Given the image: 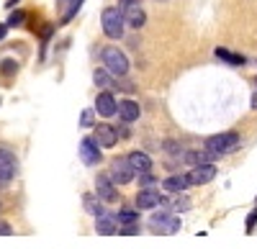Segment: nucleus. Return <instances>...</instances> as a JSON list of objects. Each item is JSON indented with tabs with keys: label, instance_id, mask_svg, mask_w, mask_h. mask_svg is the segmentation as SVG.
Here are the masks:
<instances>
[{
	"label": "nucleus",
	"instance_id": "obj_1",
	"mask_svg": "<svg viewBox=\"0 0 257 249\" xmlns=\"http://www.w3.org/2000/svg\"><path fill=\"white\" fill-rule=\"evenodd\" d=\"M242 144V136L237 134V131H221V134H213V136H208L206 139V144H203V149L213 157V159H219V157H224V154H229V152H234Z\"/></svg>",
	"mask_w": 257,
	"mask_h": 249
},
{
	"label": "nucleus",
	"instance_id": "obj_2",
	"mask_svg": "<svg viewBox=\"0 0 257 249\" xmlns=\"http://www.w3.org/2000/svg\"><path fill=\"white\" fill-rule=\"evenodd\" d=\"M100 59H103V67L108 70L113 77H126V72H128V57L118 47H103L100 49Z\"/></svg>",
	"mask_w": 257,
	"mask_h": 249
},
{
	"label": "nucleus",
	"instance_id": "obj_3",
	"mask_svg": "<svg viewBox=\"0 0 257 249\" xmlns=\"http://www.w3.org/2000/svg\"><path fill=\"white\" fill-rule=\"evenodd\" d=\"M180 229H183V221L173 211H160L149 218V231L155 234H178Z\"/></svg>",
	"mask_w": 257,
	"mask_h": 249
},
{
	"label": "nucleus",
	"instance_id": "obj_4",
	"mask_svg": "<svg viewBox=\"0 0 257 249\" xmlns=\"http://www.w3.org/2000/svg\"><path fill=\"white\" fill-rule=\"evenodd\" d=\"M100 26H103V34L108 36V39H121L126 21H123V16H121L118 8H105L103 16H100Z\"/></svg>",
	"mask_w": 257,
	"mask_h": 249
},
{
	"label": "nucleus",
	"instance_id": "obj_5",
	"mask_svg": "<svg viewBox=\"0 0 257 249\" xmlns=\"http://www.w3.org/2000/svg\"><path fill=\"white\" fill-rule=\"evenodd\" d=\"M118 11L126 21V26H132V29H142L147 24V13L144 8L139 6V0H118Z\"/></svg>",
	"mask_w": 257,
	"mask_h": 249
},
{
	"label": "nucleus",
	"instance_id": "obj_6",
	"mask_svg": "<svg viewBox=\"0 0 257 249\" xmlns=\"http://www.w3.org/2000/svg\"><path fill=\"white\" fill-rule=\"evenodd\" d=\"M108 175H111V180H113L116 185H128V182H132V180L137 177L134 167L128 164V159H126V157H116V159L111 162Z\"/></svg>",
	"mask_w": 257,
	"mask_h": 249
},
{
	"label": "nucleus",
	"instance_id": "obj_7",
	"mask_svg": "<svg viewBox=\"0 0 257 249\" xmlns=\"http://www.w3.org/2000/svg\"><path fill=\"white\" fill-rule=\"evenodd\" d=\"M103 147L93 139V136H85L82 141H80V159L88 164V167H95V164H100L103 162V152H100Z\"/></svg>",
	"mask_w": 257,
	"mask_h": 249
},
{
	"label": "nucleus",
	"instance_id": "obj_8",
	"mask_svg": "<svg viewBox=\"0 0 257 249\" xmlns=\"http://www.w3.org/2000/svg\"><path fill=\"white\" fill-rule=\"evenodd\" d=\"M165 195L157 190V188H142L139 193H137V208L139 211H152V208H160V205H165Z\"/></svg>",
	"mask_w": 257,
	"mask_h": 249
},
{
	"label": "nucleus",
	"instance_id": "obj_9",
	"mask_svg": "<svg viewBox=\"0 0 257 249\" xmlns=\"http://www.w3.org/2000/svg\"><path fill=\"white\" fill-rule=\"evenodd\" d=\"M18 175V159L11 149L0 147V185H8Z\"/></svg>",
	"mask_w": 257,
	"mask_h": 249
},
{
	"label": "nucleus",
	"instance_id": "obj_10",
	"mask_svg": "<svg viewBox=\"0 0 257 249\" xmlns=\"http://www.w3.org/2000/svg\"><path fill=\"white\" fill-rule=\"evenodd\" d=\"M93 139L100 144L103 149H113L116 144L121 141V134H118V129L108 126V123H98V126L93 129Z\"/></svg>",
	"mask_w": 257,
	"mask_h": 249
},
{
	"label": "nucleus",
	"instance_id": "obj_11",
	"mask_svg": "<svg viewBox=\"0 0 257 249\" xmlns=\"http://www.w3.org/2000/svg\"><path fill=\"white\" fill-rule=\"evenodd\" d=\"M95 195L103 203H116L118 200V188H116V182L111 180V175H98L95 177Z\"/></svg>",
	"mask_w": 257,
	"mask_h": 249
},
{
	"label": "nucleus",
	"instance_id": "obj_12",
	"mask_svg": "<svg viewBox=\"0 0 257 249\" xmlns=\"http://www.w3.org/2000/svg\"><path fill=\"white\" fill-rule=\"evenodd\" d=\"M95 113L103 116V118H111V116L118 113V100L113 98V93H108V90L98 93V98H95Z\"/></svg>",
	"mask_w": 257,
	"mask_h": 249
},
{
	"label": "nucleus",
	"instance_id": "obj_13",
	"mask_svg": "<svg viewBox=\"0 0 257 249\" xmlns=\"http://www.w3.org/2000/svg\"><path fill=\"white\" fill-rule=\"evenodd\" d=\"M216 175H219V170H216V164H213V162H208V164H196V167L188 172L190 185H208Z\"/></svg>",
	"mask_w": 257,
	"mask_h": 249
},
{
	"label": "nucleus",
	"instance_id": "obj_14",
	"mask_svg": "<svg viewBox=\"0 0 257 249\" xmlns=\"http://www.w3.org/2000/svg\"><path fill=\"white\" fill-rule=\"evenodd\" d=\"M190 188V177H188V172L183 175H170V177H165L162 180V190L165 193H170V195H180V193H185Z\"/></svg>",
	"mask_w": 257,
	"mask_h": 249
},
{
	"label": "nucleus",
	"instance_id": "obj_15",
	"mask_svg": "<svg viewBox=\"0 0 257 249\" xmlns=\"http://www.w3.org/2000/svg\"><path fill=\"white\" fill-rule=\"evenodd\" d=\"M118 221H116V213H108L105 211L103 216H98L95 218V231L98 234H103V236H113V234H118Z\"/></svg>",
	"mask_w": 257,
	"mask_h": 249
},
{
	"label": "nucleus",
	"instance_id": "obj_16",
	"mask_svg": "<svg viewBox=\"0 0 257 249\" xmlns=\"http://www.w3.org/2000/svg\"><path fill=\"white\" fill-rule=\"evenodd\" d=\"M139 116H142V108L137 100H128V98L118 100V118L123 123H134V121H139Z\"/></svg>",
	"mask_w": 257,
	"mask_h": 249
},
{
	"label": "nucleus",
	"instance_id": "obj_17",
	"mask_svg": "<svg viewBox=\"0 0 257 249\" xmlns=\"http://www.w3.org/2000/svg\"><path fill=\"white\" fill-rule=\"evenodd\" d=\"M126 159H128V164L134 167V172H137V175L152 172V157H149L147 152H139V149H134V152L128 154Z\"/></svg>",
	"mask_w": 257,
	"mask_h": 249
},
{
	"label": "nucleus",
	"instance_id": "obj_18",
	"mask_svg": "<svg viewBox=\"0 0 257 249\" xmlns=\"http://www.w3.org/2000/svg\"><path fill=\"white\" fill-rule=\"evenodd\" d=\"M82 3H85V0H57V6L62 8V21H59V24L62 26L70 24V21L77 16V11L82 8Z\"/></svg>",
	"mask_w": 257,
	"mask_h": 249
},
{
	"label": "nucleus",
	"instance_id": "obj_19",
	"mask_svg": "<svg viewBox=\"0 0 257 249\" xmlns=\"http://www.w3.org/2000/svg\"><path fill=\"white\" fill-rule=\"evenodd\" d=\"M82 205H85V211H88L90 216H95V218L105 213V208H103V200H100L95 193H85V195H82Z\"/></svg>",
	"mask_w": 257,
	"mask_h": 249
},
{
	"label": "nucleus",
	"instance_id": "obj_20",
	"mask_svg": "<svg viewBox=\"0 0 257 249\" xmlns=\"http://www.w3.org/2000/svg\"><path fill=\"white\" fill-rule=\"evenodd\" d=\"M213 54H216L221 62H226V65H234V67H239V65H247V57L244 54H237V52H229V49H224V47H219L216 52H213Z\"/></svg>",
	"mask_w": 257,
	"mask_h": 249
},
{
	"label": "nucleus",
	"instance_id": "obj_21",
	"mask_svg": "<svg viewBox=\"0 0 257 249\" xmlns=\"http://www.w3.org/2000/svg\"><path fill=\"white\" fill-rule=\"evenodd\" d=\"M93 82H95L98 88L108 90V88H113V85H116V77H113L108 70L103 67V70H95V72H93Z\"/></svg>",
	"mask_w": 257,
	"mask_h": 249
},
{
	"label": "nucleus",
	"instance_id": "obj_22",
	"mask_svg": "<svg viewBox=\"0 0 257 249\" xmlns=\"http://www.w3.org/2000/svg\"><path fill=\"white\" fill-rule=\"evenodd\" d=\"M165 205H167V211H173V213H183V211L190 208V198H188L185 193H180V195H175L173 200H165Z\"/></svg>",
	"mask_w": 257,
	"mask_h": 249
},
{
	"label": "nucleus",
	"instance_id": "obj_23",
	"mask_svg": "<svg viewBox=\"0 0 257 249\" xmlns=\"http://www.w3.org/2000/svg\"><path fill=\"white\" fill-rule=\"evenodd\" d=\"M116 221H118V226H132V223H139V213L132 208H121L116 213Z\"/></svg>",
	"mask_w": 257,
	"mask_h": 249
},
{
	"label": "nucleus",
	"instance_id": "obj_24",
	"mask_svg": "<svg viewBox=\"0 0 257 249\" xmlns=\"http://www.w3.org/2000/svg\"><path fill=\"white\" fill-rule=\"evenodd\" d=\"M0 75L3 77H16L18 75V62L16 59H3L0 62Z\"/></svg>",
	"mask_w": 257,
	"mask_h": 249
},
{
	"label": "nucleus",
	"instance_id": "obj_25",
	"mask_svg": "<svg viewBox=\"0 0 257 249\" xmlns=\"http://www.w3.org/2000/svg\"><path fill=\"white\" fill-rule=\"evenodd\" d=\"M93 116H95V108H85L82 116H80V126H82V129L93 126Z\"/></svg>",
	"mask_w": 257,
	"mask_h": 249
},
{
	"label": "nucleus",
	"instance_id": "obj_26",
	"mask_svg": "<svg viewBox=\"0 0 257 249\" xmlns=\"http://www.w3.org/2000/svg\"><path fill=\"white\" fill-rule=\"evenodd\" d=\"M24 21H26V13L24 11H16L8 16V26H24Z\"/></svg>",
	"mask_w": 257,
	"mask_h": 249
},
{
	"label": "nucleus",
	"instance_id": "obj_27",
	"mask_svg": "<svg viewBox=\"0 0 257 249\" xmlns=\"http://www.w3.org/2000/svg\"><path fill=\"white\" fill-rule=\"evenodd\" d=\"M254 226H257V205L249 211V216H247V223H244V231L247 234H252L254 231Z\"/></svg>",
	"mask_w": 257,
	"mask_h": 249
},
{
	"label": "nucleus",
	"instance_id": "obj_28",
	"mask_svg": "<svg viewBox=\"0 0 257 249\" xmlns=\"http://www.w3.org/2000/svg\"><path fill=\"white\" fill-rule=\"evenodd\" d=\"M155 182H157V177H155L152 172L139 175V185H142V188H155Z\"/></svg>",
	"mask_w": 257,
	"mask_h": 249
},
{
	"label": "nucleus",
	"instance_id": "obj_29",
	"mask_svg": "<svg viewBox=\"0 0 257 249\" xmlns=\"http://www.w3.org/2000/svg\"><path fill=\"white\" fill-rule=\"evenodd\" d=\"M142 231V226L139 223H132V226H121L118 229V234H123V236H134V234H139Z\"/></svg>",
	"mask_w": 257,
	"mask_h": 249
},
{
	"label": "nucleus",
	"instance_id": "obj_30",
	"mask_svg": "<svg viewBox=\"0 0 257 249\" xmlns=\"http://www.w3.org/2000/svg\"><path fill=\"white\" fill-rule=\"evenodd\" d=\"M13 234V226L6 223V221H0V236H11Z\"/></svg>",
	"mask_w": 257,
	"mask_h": 249
},
{
	"label": "nucleus",
	"instance_id": "obj_31",
	"mask_svg": "<svg viewBox=\"0 0 257 249\" xmlns=\"http://www.w3.org/2000/svg\"><path fill=\"white\" fill-rule=\"evenodd\" d=\"M6 34H8V24H0V41L6 39Z\"/></svg>",
	"mask_w": 257,
	"mask_h": 249
},
{
	"label": "nucleus",
	"instance_id": "obj_32",
	"mask_svg": "<svg viewBox=\"0 0 257 249\" xmlns=\"http://www.w3.org/2000/svg\"><path fill=\"white\" fill-rule=\"evenodd\" d=\"M249 106H252V108H254V111H257V93H254V95H252V100H249Z\"/></svg>",
	"mask_w": 257,
	"mask_h": 249
},
{
	"label": "nucleus",
	"instance_id": "obj_33",
	"mask_svg": "<svg viewBox=\"0 0 257 249\" xmlns=\"http://www.w3.org/2000/svg\"><path fill=\"white\" fill-rule=\"evenodd\" d=\"M16 3H18V0H8V3H6V8H13Z\"/></svg>",
	"mask_w": 257,
	"mask_h": 249
},
{
	"label": "nucleus",
	"instance_id": "obj_34",
	"mask_svg": "<svg viewBox=\"0 0 257 249\" xmlns=\"http://www.w3.org/2000/svg\"><path fill=\"white\" fill-rule=\"evenodd\" d=\"M254 203H257V198H254Z\"/></svg>",
	"mask_w": 257,
	"mask_h": 249
},
{
	"label": "nucleus",
	"instance_id": "obj_35",
	"mask_svg": "<svg viewBox=\"0 0 257 249\" xmlns=\"http://www.w3.org/2000/svg\"><path fill=\"white\" fill-rule=\"evenodd\" d=\"M0 103H3V100H0Z\"/></svg>",
	"mask_w": 257,
	"mask_h": 249
}]
</instances>
